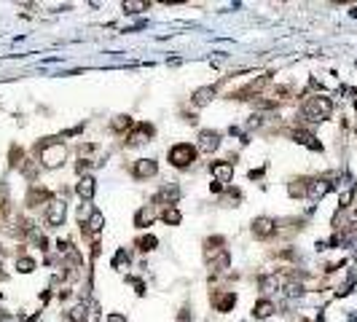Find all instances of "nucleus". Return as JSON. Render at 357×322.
Masks as SVG:
<instances>
[{"instance_id": "1", "label": "nucleus", "mask_w": 357, "mask_h": 322, "mask_svg": "<svg viewBox=\"0 0 357 322\" xmlns=\"http://www.w3.org/2000/svg\"><path fill=\"white\" fill-rule=\"evenodd\" d=\"M35 150L41 153L43 167H49V169H56L59 164H64V156H68L64 145H62V143H56V140H46V143H38Z\"/></svg>"}, {"instance_id": "2", "label": "nucleus", "mask_w": 357, "mask_h": 322, "mask_svg": "<svg viewBox=\"0 0 357 322\" xmlns=\"http://www.w3.org/2000/svg\"><path fill=\"white\" fill-rule=\"evenodd\" d=\"M331 110H333V102L328 97H312V100H306V105H304V118L325 121V118H331Z\"/></svg>"}, {"instance_id": "3", "label": "nucleus", "mask_w": 357, "mask_h": 322, "mask_svg": "<svg viewBox=\"0 0 357 322\" xmlns=\"http://www.w3.org/2000/svg\"><path fill=\"white\" fill-rule=\"evenodd\" d=\"M196 161V148L188 145V143H177L169 148V164H172L175 169H185L191 167Z\"/></svg>"}, {"instance_id": "4", "label": "nucleus", "mask_w": 357, "mask_h": 322, "mask_svg": "<svg viewBox=\"0 0 357 322\" xmlns=\"http://www.w3.org/2000/svg\"><path fill=\"white\" fill-rule=\"evenodd\" d=\"M210 172L215 177V183L225 185L234 177V158H229V161H215V164H210Z\"/></svg>"}, {"instance_id": "5", "label": "nucleus", "mask_w": 357, "mask_h": 322, "mask_svg": "<svg viewBox=\"0 0 357 322\" xmlns=\"http://www.w3.org/2000/svg\"><path fill=\"white\" fill-rule=\"evenodd\" d=\"M156 172H158V164H156L153 158H140V161H135V164H132V175L140 177V180L153 177Z\"/></svg>"}, {"instance_id": "6", "label": "nucleus", "mask_w": 357, "mask_h": 322, "mask_svg": "<svg viewBox=\"0 0 357 322\" xmlns=\"http://www.w3.org/2000/svg\"><path fill=\"white\" fill-rule=\"evenodd\" d=\"M218 148H220V135L212 129H204L199 135V150L202 153H215Z\"/></svg>"}, {"instance_id": "7", "label": "nucleus", "mask_w": 357, "mask_h": 322, "mask_svg": "<svg viewBox=\"0 0 357 322\" xmlns=\"http://www.w3.org/2000/svg\"><path fill=\"white\" fill-rule=\"evenodd\" d=\"M274 231H277V223L271 220V217H255V223H252V234H255L258 239H269Z\"/></svg>"}, {"instance_id": "8", "label": "nucleus", "mask_w": 357, "mask_h": 322, "mask_svg": "<svg viewBox=\"0 0 357 322\" xmlns=\"http://www.w3.org/2000/svg\"><path fill=\"white\" fill-rule=\"evenodd\" d=\"M102 226H105V215H102L100 210H94V212L89 215V220L83 223L81 229H83V234H86V236H97V234L102 231Z\"/></svg>"}, {"instance_id": "9", "label": "nucleus", "mask_w": 357, "mask_h": 322, "mask_svg": "<svg viewBox=\"0 0 357 322\" xmlns=\"http://www.w3.org/2000/svg\"><path fill=\"white\" fill-rule=\"evenodd\" d=\"M64 220V202H49V210H46V223L49 226H62Z\"/></svg>"}, {"instance_id": "10", "label": "nucleus", "mask_w": 357, "mask_h": 322, "mask_svg": "<svg viewBox=\"0 0 357 322\" xmlns=\"http://www.w3.org/2000/svg\"><path fill=\"white\" fill-rule=\"evenodd\" d=\"M269 81H271V75H261L258 81H250L244 89H239V91H237V100H250L252 94H258V91H261L263 86H266Z\"/></svg>"}, {"instance_id": "11", "label": "nucleus", "mask_w": 357, "mask_h": 322, "mask_svg": "<svg viewBox=\"0 0 357 322\" xmlns=\"http://www.w3.org/2000/svg\"><path fill=\"white\" fill-rule=\"evenodd\" d=\"M331 180L328 177H322V180H312V183H309V191H306V196L309 199H314V202H319V199H322L328 191H331Z\"/></svg>"}, {"instance_id": "12", "label": "nucleus", "mask_w": 357, "mask_h": 322, "mask_svg": "<svg viewBox=\"0 0 357 322\" xmlns=\"http://www.w3.org/2000/svg\"><path fill=\"white\" fill-rule=\"evenodd\" d=\"M177 196H180V188H177V185H164L161 191L156 194V204H169V207H175Z\"/></svg>"}, {"instance_id": "13", "label": "nucleus", "mask_w": 357, "mask_h": 322, "mask_svg": "<svg viewBox=\"0 0 357 322\" xmlns=\"http://www.w3.org/2000/svg\"><path fill=\"white\" fill-rule=\"evenodd\" d=\"M212 304H215V309H218V311H231L234 304H237V296H234V293H215Z\"/></svg>"}, {"instance_id": "14", "label": "nucleus", "mask_w": 357, "mask_h": 322, "mask_svg": "<svg viewBox=\"0 0 357 322\" xmlns=\"http://www.w3.org/2000/svg\"><path fill=\"white\" fill-rule=\"evenodd\" d=\"M148 137H153V126L150 124H137L135 132L129 135V145H140V143H145Z\"/></svg>"}, {"instance_id": "15", "label": "nucleus", "mask_w": 357, "mask_h": 322, "mask_svg": "<svg viewBox=\"0 0 357 322\" xmlns=\"http://www.w3.org/2000/svg\"><path fill=\"white\" fill-rule=\"evenodd\" d=\"M293 140H296V143H301V145H306V148H312V150H319V148H322V145L317 143V137L309 135V132H304V129H296V132H293Z\"/></svg>"}, {"instance_id": "16", "label": "nucleus", "mask_w": 357, "mask_h": 322, "mask_svg": "<svg viewBox=\"0 0 357 322\" xmlns=\"http://www.w3.org/2000/svg\"><path fill=\"white\" fill-rule=\"evenodd\" d=\"M212 97H215V86H204V89H199L193 94V105L204 108V105H210V102H212Z\"/></svg>"}, {"instance_id": "17", "label": "nucleus", "mask_w": 357, "mask_h": 322, "mask_svg": "<svg viewBox=\"0 0 357 322\" xmlns=\"http://www.w3.org/2000/svg\"><path fill=\"white\" fill-rule=\"evenodd\" d=\"M49 196H51V194L46 191V188H38V185H33V188H30V194H27V204H30V207H38L41 202H46Z\"/></svg>"}, {"instance_id": "18", "label": "nucleus", "mask_w": 357, "mask_h": 322, "mask_svg": "<svg viewBox=\"0 0 357 322\" xmlns=\"http://www.w3.org/2000/svg\"><path fill=\"white\" fill-rule=\"evenodd\" d=\"M271 311H274V304L271 301H258L255 306H252V317H258V319H266V317H271Z\"/></svg>"}, {"instance_id": "19", "label": "nucleus", "mask_w": 357, "mask_h": 322, "mask_svg": "<svg viewBox=\"0 0 357 322\" xmlns=\"http://www.w3.org/2000/svg\"><path fill=\"white\" fill-rule=\"evenodd\" d=\"M78 196H81V199H86V202L94 196V177L86 175V177H81V180H78Z\"/></svg>"}, {"instance_id": "20", "label": "nucleus", "mask_w": 357, "mask_h": 322, "mask_svg": "<svg viewBox=\"0 0 357 322\" xmlns=\"http://www.w3.org/2000/svg\"><path fill=\"white\" fill-rule=\"evenodd\" d=\"M229 252H225V250H220L218 255H215V258H210V271H215V274H218V271H223V269H229Z\"/></svg>"}, {"instance_id": "21", "label": "nucleus", "mask_w": 357, "mask_h": 322, "mask_svg": "<svg viewBox=\"0 0 357 322\" xmlns=\"http://www.w3.org/2000/svg\"><path fill=\"white\" fill-rule=\"evenodd\" d=\"M153 220H156V212H153V210H148V207H145V210H140V212H137V217H135V226H140V229H145V226H150Z\"/></svg>"}, {"instance_id": "22", "label": "nucleus", "mask_w": 357, "mask_h": 322, "mask_svg": "<svg viewBox=\"0 0 357 322\" xmlns=\"http://www.w3.org/2000/svg\"><path fill=\"white\" fill-rule=\"evenodd\" d=\"M309 183H312V180H306V177L293 180V183H290V196H306V191H309Z\"/></svg>"}, {"instance_id": "23", "label": "nucleus", "mask_w": 357, "mask_h": 322, "mask_svg": "<svg viewBox=\"0 0 357 322\" xmlns=\"http://www.w3.org/2000/svg\"><path fill=\"white\" fill-rule=\"evenodd\" d=\"M220 244H223V236H210V239L204 242V252H207V258L218 255V252H220Z\"/></svg>"}, {"instance_id": "24", "label": "nucleus", "mask_w": 357, "mask_h": 322, "mask_svg": "<svg viewBox=\"0 0 357 322\" xmlns=\"http://www.w3.org/2000/svg\"><path fill=\"white\" fill-rule=\"evenodd\" d=\"M161 217H164L167 226H177V223L183 220V215H180V210H177V207H167V210L161 212Z\"/></svg>"}, {"instance_id": "25", "label": "nucleus", "mask_w": 357, "mask_h": 322, "mask_svg": "<svg viewBox=\"0 0 357 322\" xmlns=\"http://www.w3.org/2000/svg\"><path fill=\"white\" fill-rule=\"evenodd\" d=\"M132 126H135V121H132L129 116H116V118H113V124H110L113 132H126Z\"/></svg>"}, {"instance_id": "26", "label": "nucleus", "mask_w": 357, "mask_h": 322, "mask_svg": "<svg viewBox=\"0 0 357 322\" xmlns=\"http://www.w3.org/2000/svg\"><path fill=\"white\" fill-rule=\"evenodd\" d=\"M86 322H100V304L97 301H89L86 304Z\"/></svg>"}, {"instance_id": "27", "label": "nucleus", "mask_w": 357, "mask_h": 322, "mask_svg": "<svg viewBox=\"0 0 357 322\" xmlns=\"http://www.w3.org/2000/svg\"><path fill=\"white\" fill-rule=\"evenodd\" d=\"M8 156H11V161H8V164H11V167H24V150L22 148H16V145H11V153H8Z\"/></svg>"}, {"instance_id": "28", "label": "nucleus", "mask_w": 357, "mask_h": 322, "mask_svg": "<svg viewBox=\"0 0 357 322\" xmlns=\"http://www.w3.org/2000/svg\"><path fill=\"white\" fill-rule=\"evenodd\" d=\"M148 3H143V0H129V3H124V11L126 14H140V11H145Z\"/></svg>"}, {"instance_id": "29", "label": "nucleus", "mask_w": 357, "mask_h": 322, "mask_svg": "<svg viewBox=\"0 0 357 322\" xmlns=\"http://www.w3.org/2000/svg\"><path fill=\"white\" fill-rule=\"evenodd\" d=\"M16 269L22 271V274H30V271L35 269V261H33V258H24V255H22V258H16Z\"/></svg>"}, {"instance_id": "30", "label": "nucleus", "mask_w": 357, "mask_h": 322, "mask_svg": "<svg viewBox=\"0 0 357 322\" xmlns=\"http://www.w3.org/2000/svg\"><path fill=\"white\" fill-rule=\"evenodd\" d=\"M137 247L143 250V252H150V250L156 247V236H140V239H137Z\"/></svg>"}, {"instance_id": "31", "label": "nucleus", "mask_w": 357, "mask_h": 322, "mask_svg": "<svg viewBox=\"0 0 357 322\" xmlns=\"http://www.w3.org/2000/svg\"><path fill=\"white\" fill-rule=\"evenodd\" d=\"M68 317H70L73 322H81V319H86V304H78V306H73Z\"/></svg>"}, {"instance_id": "32", "label": "nucleus", "mask_w": 357, "mask_h": 322, "mask_svg": "<svg viewBox=\"0 0 357 322\" xmlns=\"http://www.w3.org/2000/svg\"><path fill=\"white\" fill-rule=\"evenodd\" d=\"M124 263H129V255H126V250H118L116 258H113V269H121Z\"/></svg>"}, {"instance_id": "33", "label": "nucleus", "mask_w": 357, "mask_h": 322, "mask_svg": "<svg viewBox=\"0 0 357 322\" xmlns=\"http://www.w3.org/2000/svg\"><path fill=\"white\" fill-rule=\"evenodd\" d=\"M33 242H35L41 250H46V244H49V242H46V236H43V234H38V231H33Z\"/></svg>"}, {"instance_id": "34", "label": "nucleus", "mask_w": 357, "mask_h": 322, "mask_svg": "<svg viewBox=\"0 0 357 322\" xmlns=\"http://www.w3.org/2000/svg\"><path fill=\"white\" fill-rule=\"evenodd\" d=\"M22 169H24V175L30 177V180H35V175H38V167H35V164H24Z\"/></svg>"}, {"instance_id": "35", "label": "nucleus", "mask_w": 357, "mask_h": 322, "mask_svg": "<svg viewBox=\"0 0 357 322\" xmlns=\"http://www.w3.org/2000/svg\"><path fill=\"white\" fill-rule=\"evenodd\" d=\"M108 322H126V317L121 311H113V314H108Z\"/></svg>"}, {"instance_id": "36", "label": "nucleus", "mask_w": 357, "mask_h": 322, "mask_svg": "<svg viewBox=\"0 0 357 322\" xmlns=\"http://www.w3.org/2000/svg\"><path fill=\"white\" fill-rule=\"evenodd\" d=\"M0 279H6V271H3V266H0Z\"/></svg>"}, {"instance_id": "37", "label": "nucleus", "mask_w": 357, "mask_h": 322, "mask_svg": "<svg viewBox=\"0 0 357 322\" xmlns=\"http://www.w3.org/2000/svg\"><path fill=\"white\" fill-rule=\"evenodd\" d=\"M354 215H357V204H354Z\"/></svg>"}]
</instances>
